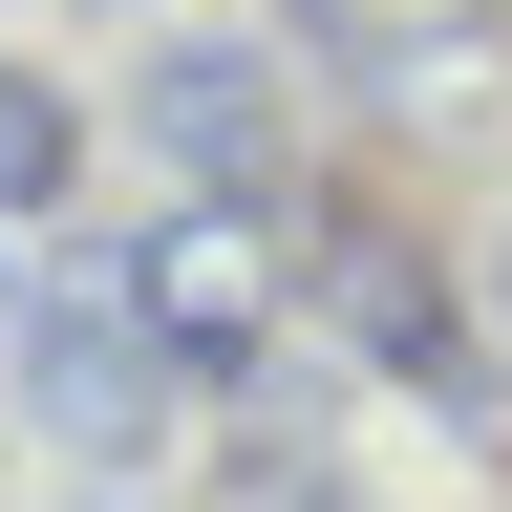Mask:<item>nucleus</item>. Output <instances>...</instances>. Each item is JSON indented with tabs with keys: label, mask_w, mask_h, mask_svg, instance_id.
Segmentation results:
<instances>
[{
	"label": "nucleus",
	"mask_w": 512,
	"mask_h": 512,
	"mask_svg": "<svg viewBox=\"0 0 512 512\" xmlns=\"http://www.w3.org/2000/svg\"><path fill=\"white\" fill-rule=\"evenodd\" d=\"M107 299H128V342H150V363H256V235H235V192H192Z\"/></svg>",
	"instance_id": "f257e3e1"
},
{
	"label": "nucleus",
	"mask_w": 512,
	"mask_h": 512,
	"mask_svg": "<svg viewBox=\"0 0 512 512\" xmlns=\"http://www.w3.org/2000/svg\"><path fill=\"white\" fill-rule=\"evenodd\" d=\"M22 384H43V448H150V342H128V299H86V278H64V299H22Z\"/></svg>",
	"instance_id": "f03ea898"
},
{
	"label": "nucleus",
	"mask_w": 512,
	"mask_h": 512,
	"mask_svg": "<svg viewBox=\"0 0 512 512\" xmlns=\"http://www.w3.org/2000/svg\"><path fill=\"white\" fill-rule=\"evenodd\" d=\"M320 299L363 320V363H406V384H448V278H427V235H384V214H342V235H320Z\"/></svg>",
	"instance_id": "7ed1b4c3"
},
{
	"label": "nucleus",
	"mask_w": 512,
	"mask_h": 512,
	"mask_svg": "<svg viewBox=\"0 0 512 512\" xmlns=\"http://www.w3.org/2000/svg\"><path fill=\"white\" fill-rule=\"evenodd\" d=\"M150 107H171V150L214 171V192L278 171V64H256V43H171V64H150Z\"/></svg>",
	"instance_id": "20e7f679"
},
{
	"label": "nucleus",
	"mask_w": 512,
	"mask_h": 512,
	"mask_svg": "<svg viewBox=\"0 0 512 512\" xmlns=\"http://www.w3.org/2000/svg\"><path fill=\"white\" fill-rule=\"evenodd\" d=\"M64 192H86V107L43 64H0V214H64Z\"/></svg>",
	"instance_id": "39448f33"
}]
</instances>
